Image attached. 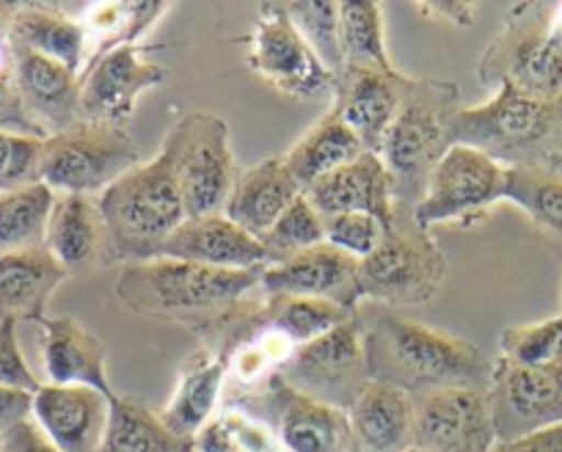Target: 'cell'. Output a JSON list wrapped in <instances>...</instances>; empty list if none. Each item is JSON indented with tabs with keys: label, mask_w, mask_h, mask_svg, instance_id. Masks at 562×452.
I'll use <instances>...</instances> for the list:
<instances>
[{
	"label": "cell",
	"mask_w": 562,
	"mask_h": 452,
	"mask_svg": "<svg viewBox=\"0 0 562 452\" xmlns=\"http://www.w3.org/2000/svg\"><path fill=\"white\" fill-rule=\"evenodd\" d=\"M265 268L221 271L193 262L158 260L124 262L116 279V298L130 312L153 320L182 323L196 331H224L226 323L259 293Z\"/></svg>",
	"instance_id": "cell-1"
},
{
	"label": "cell",
	"mask_w": 562,
	"mask_h": 452,
	"mask_svg": "<svg viewBox=\"0 0 562 452\" xmlns=\"http://www.w3.org/2000/svg\"><path fill=\"white\" fill-rule=\"evenodd\" d=\"M372 381H386L419 395L434 389H485L494 362L461 337L408 320L394 312H375L361 320Z\"/></svg>",
	"instance_id": "cell-2"
},
{
	"label": "cell",
	"mask_w": 562,
	"mask_h": 452,
	"mask_svg": "<svg viewBox=\"0 0 562 452\" xmlns=\"http://www.w3.org/2000/svg\"><path fill=\"white\" fill-rule=\"evenodd\" d=\"M458 144L480 149L505 169L557 171L562 166V97H535L499 86L488 102L461 108Z\"/></svg>",
	"instance_id": "cell-3"
},
{
	"label": "cell",
	"mask_w": 562,
	"mask_h": 452,
	"mask_svg": "<svg viewBox=\"0 0 562 452\" xmlns=\"http://www.w3.org/2000/svg\"><path fill=\"white\" fill-rule=\"evenodd\" d=\"M461 91L450 80H414L378 158L383 160L394 202L416 207L436 166L458 144Z\"/></svg>",
	"instance_id": "cell-4"
},
{
	"label": "cell",
	"mask_w": 562,
	"mask_h": 452,
	"mask_svg": "<svg viewBox=\"0 0 562 452\" xmlns=\"http://www.w3.org/2000/svg\"><path fill=\"white\" fill-rule=\"evenodd\" d=\"M111 238L113 262H147L164 257L177 226L188 218L180 188L164 155L138 163L97 196Z\"/></svg>",
	"instance_id": "cell-5"
},
{
	"label": "cell",
	"mask_w": 562,
	"mask_h": 452,
	"mask_svg": "<svg viewBox=\"0 0 562 452\" xmlns=\"http://www.w3.org/2000/svg\"><path fill=\"white\" fill-rule=\"evenodd\" d=\"M488 89L510 86L535 97H562V3H513L505 29L477 64Z\"/></svg>",
	"instance_id": "cell-6"
},
{
	"label": "cell",
	"mask_w": 562,
	"mask_h": 452,
	"mask_svg": "<svg viewBox=\"0 0 562 452\" xmlns=\"http://www.w3.org/2000/svg\"><path fill=\"white\" fill-rule=\"evenodd\" d=\"M447 257L416 221L414 207L394 202L383 240L370 257L359 260L364 298L381 306H419L441 293Z\"/></svg>",
	"instance_id": "cell-7"
},
{
	"label": "cell",
	"mask_w": 562,
	"mask_h": 452,
	"mask_svg": "<svg viewBox=\"0 0 562 452\" xmlns=\"http://www.w3.org/2000/svg\"><path fill=\"white\" fill-rule=\"evenodd\" d=\"M160 155L180 188L188 218L224 213L237 180L229 125L210 111L182 113L166 133Z\"/></svg>",
	"instance_id": "cell-8"
},
{
	"label": "cell",
	"mask_w": 562,
	"mask_h": 452,
	"mask_svg": "<svg viewBox=\"0 0 562 452\" xmlns=\"http://www.w3.org/2000/svg\"><path fill=\"white\" fill-rule=\"evenodd\" d=\"M140 163L127 131L108 122L80 120L42 144V182L56 193L100 196Z\"/></svg>",
	"instance_id": "cell-9"
},
{
	"label": "cell",
	"mask_w": 562,
	"mask_h": 452,
	"mask_svg": "<svg viewBox=\"0 0 562 452\" xmlns=\"http://www.w3.org/2000/svg\"><path fill=\"white\" fill-rule=\"evenodd\" d=\"M276 375L312 400L350 411L356 397L372 381L359 317L295 348Z\"/></svg>",
	"instance_id": "cell-10"
},
{
	"label": "cell",
	"mask_w": 562,
	"mask_h": 452,
	"mask_svg": "<svg viewBox=\"0 0 562 452\" xmlns=\"http://www.w3.org/2000/svg\"><path fill=\"white\" fill-rule=\"evenodd\" d=\"M505 199V166L480 149L456 144L436 166L428 191L414 207L416 221L425 229L441 224L472 226Z\"/></svg>",
	"instance_id": "cell-11"
},
{
	"label": "cell",
	"mask_w": 562,
	"mask_h": 452,
	"mask_svg": "<svg viewBox=\"0 0 562 452\" xmlns=\"http://www.w3.org/2000/svg\"><path fill=\"white\" fill-rule=\"evenodd\" d=\"M246 61L254 75L293 100H315L334 91V75L306 45L284 3L259 7L257 29L248 36Z\"/></svg>",
	"instance_id": "cell-12"
},
{
	"label": "cell",
	"mask_w": 562,
	"mask_h": 452,
	"mask_svg": "<svg viewBox=\"0 0 562 452\" xmlns=\"http://www.w3.org/2000/svg\"><path fill=\"white\" fill-rule=\"evenodd\" d=\"M485 397L496 441L562 425V362L529 368L499 357L491 368Z\"/></svg>",
	"instance_id": "cell-13"
},
{
	"label": "cell",
	"mask_w": 562,
	"mask_h": 452,
	"mask_svg": "<svg viewBox=\"0 0 562 452\" xmlns=\"http://www.w3.org/2000/svg\"><path fill=\"white\" fill-rule=\"evenodd\" d=\"M166 80L169 69L147 58V45L113 47L80 72V116L124 127L133 120L138 97Z\"/></svg>",
	"instance_id": "cell-14"
},
{
	"label": "cell",
	"mask_w": 562,
	"mask_h": 452,
	"mask_svg": "<svg viewBox=\"0 0 562 452\" xmlns=\"http://www.w3.org/2000/svg\"><path fill=\"white\" fill-rule=\"evenodd\" d=\"M411 397V452H491L496 444L485 389H434Z\"/></svg>",
	"instance_id": "cell-15"
},
{
	"label": "cell",
	"mask_w": 562,
	"mask_h": 452,
	"mask_svg": "<svg viewBox=\"0 0 562 452\" xmlns=\"http://www.w3.org/2000/svg\"><path fill=\"white\" fill-rule=\"evenodd\" d=\"M257 406L288 452H356L348 411L290 389L279 375L259 386Z\"/></svg>",
	"instance_id": "cell-16"
},
{
	"label": "cell",
	"mask_w": 562,
	"mask_h": 452,
	"mask_svg": "<svg viewBox=\"0 0 562 452\" xmlns=\"http://www.w3.org/2000/svg\"><path fill=\"white\" fill-rule=\"evenodd\" d=\"M411 86L414 78H405L397 69L342 67L334 75L331 111L356 133L367 152L378 155Z\"/></svg>",
	"instance_id": "cell-17"
},
{
	"label": "cell",
	"mask_w": 562,
	"mask_h": 452,
	"mask_svg": "<svg viewBox=\"0 0 562 452\" xmlns=\"http://www.w3.org/2000/svg\"><path fill=\"white\" fill-rule=\"evenodd\" d=\"M265 295H301V298H321L345 309H359L364 301L359 279V260L331 244L306 249L279 265L262 271Z\"/></svg>",
	"instance_id": "cell-18"
},
{
	"label": "cell",
	"mask_w": 562,
	"mask_h": 452,
	"mask_svg": "<svg viewBox=\"0 0 562 452\" xmlns=\"http://www.w3.org/2000/svg\"><path fill=\"white\" fill-rule=\"evenodd\" d=\"M12 50L14 89L20 105L42 138L61 133L80 122V75L53 58L23 47Z\"/></svg>",
	"instance_id": "cell-19"
},
{
	"label": "cell",
	"mask_w": 562,
	"mask_h": 452,
	"mask_svg": "<svg viewBox=\"0 0 562 452\" xmlns=\"http://www.w3.org/2000/svg\"><path fill=\"white\" fill-rule=\"evenodd\" d=\"M111 397L91 386L42 384L34 392V422L61 452H100Z\"/></svg>",
	"instance_id": "cell-20"
},
{
	"label": "cell",
	"mask_w": 562,
	"mask_h": 452,
	"mask_svg": "<svg viewBox=\"0 0 562 452\" xmlns=\"http://www.w3.org/2000/svg\"><path fill=\"white\" fill-rule=\"evenodd\" d=\"M164 257L204 268H221V271L268 268V255L259 238L240 229L224 213L182 221L166 244Z\"/></svg>",
	"instance_id": "cell-21"
},
{
	"label": "cell",
	"mask_w": 562,
	"mask_h": 452,
	"mask_svg": "<svg viewBox=\"0 0 562 452\" xmlns=\"http://www.w3.org/2000/svg\"><path fill=\"white\" fill-rule=\"evenodd\" d=\"M42 328V359L47 384L91 386L113 395L108 384V348L75 317H45Z\"/></svg>",
	"instance_id": "cell-22"
},
{
	"label": "cell",
	"mask_w": 562,
	"mask_h": 452,
	"mask_svg": "<svg viewBox=\"0 0 562 452\" xmlns=\"http://www.w3.org/2000/svg\"><path fill=\"white\" fill-rule=\"evenodd\" d=\"M304 196L315 204L323 218L342 213H370L389 224L394 207L392 182L383 169V160L372 152L359 155L353 163L323 177L321 182L306 188Z\"/></svg>",
	"instance_id": "cell-23"
},
{
	"label": "cell",
	"mask_w": 562,
	"mask_h": 452,
	"mask_svg": "<svg viewBox=\"0 0 562 452\" xmlns=\"http://www.w3.org/2000/svg\"><path fill=\"white\" fill-rule=\"evenodd\" d=\"M45 249L67 271L91 265V262H113L111 238H108V226L97 196L58 193L50 221H47Z\"/></svg>",
	"instance_id": "cell-24"
},
{
	"label": "cell",
	"mask_w": 562,
	"mask_h": 452,
	"mask_svg": "<svg viewBox=\"0 0 562 452\" xmlns=\"http://www.w3.org/2000/svg\"><path fill=\"white\" fill-rule=\"evenodd\" d=\"M67 273L45 246L0 255V320H45L47 304Z\"/></svg>",
	"instance_id": "cell-25"
},
{
	"label": "cell",
	"mask_w": 562,
	"mask_h": 452,
	"mask_svg": "<svg viewBox=\"0 0 562 452\" xmlns=\"http://www.w3.org/2000/svg\"><path fill=\"white\" fill-rule=\"evenodd\" d=\"M304 193L281 158H268L240 171L229 193L224 215L254 238H262L281 213Z\"/></svg>",
	"instance_id": "cell-26"
},
{
	"label": "cell",
	"mask_w": 562,
	"mask_h": 452,
	"mask_svg": "<svg viewBox=\"0 0 562 452\" xmlns=\"http://www.w3.org/2000/svg\"><path fill=\"white\" fill-rule=\"evenodd\" d=\"M356 452H411L414 397L386 381H370L348 411Z\"/></svg>",
	"instance_id": "cell-27"
},
{
	"label": "cell",
	"mask_w": 562,
	"mask_h": 452,
	"mask_svg": "<svg viewBox=\"0 0 562 452\" xmlns=\"http://www.w3.org/2000/svg\"><path fill=\"white\" fill-rule=\"evenodd\" d=\"M7 42L9 47H23L53 58L78 75L83 72L89 53L83 23L64 14L56 3H18Z\"/></svg>",
	"instance_id": "cell-28"
},
{
	"label": "cell",
	"mask_w": 562,
	"mask_h": 452,
	"mask_svg": "<svg viewBox=\"0 0 562 452\" xmlns=\"http://www.w3.org/2000/svg\"><path fill=\"white\" fill-rule=\"evenodd\" d=\"M226 370H229V362L224 353L213 351V348H202L196 357L188 359L186 368L180 370V381H177L169 406L160 411L171 433L193 441V436L215 417Z\"/></svg>",
	"instance_id": "cell-29"
},
{
	"label": "cell",
	"mask_w": 562,
	"mask_h": 452,
	"mask_svg": "<svg viewBox=\"0 0 562 452\" xmlns=\"http://www.w3.org/2000/svg\"><path fill=\"white\" fill-rule=\"evenodd\" d=\"M367 149L361 147V142L356 138V133L339 120L337 113L328 111L326 116L315 122L288 152L281 155L284 166L290 169V174L295 177L301 188H312L315 182H321L323 177L334 174L342 166L353 163L359 155H364Z\"/></svg>",
	"instance_id": "cell-30"
},
{
	"label": "cell",
	"mask_w": 562,
	"mask_h": 452,
	"mask_svg": "<svg viewBox=\"0 0 562 452\" xmlns=\"http://www.w3.org/2000/svg\"><path fill=\"white\" fill-rule=\"evenodd\" d=\"M191 441L171 433L160 414L130 395L111 397V419L100 452H186Z\"/></svg>",
	"instance_id": "cell-31"
},
{
	"label": "cell",
	"mask_w": 562,
	"mask_h": 452,
	"mask_svg": "<svg viewBox=\"0 0 562 452\" xmlns=\"http://www.w3.org/2000/svg\"><path fill=\"white\" fill-rule=\"evenodd\" d=\"M359 309H345L321 298H301V295H265L259 301V320L268 328L288 337L293 346H306L312 339L356 320Z\"/></svg>",
	"instance_id": "cell-32"
},
{
	"label": "cell",
	"mask_w": 562,
	"mask_h": 452,
	"mask_svg": "<svg viewBox=\"0 0 562 452\" xmlns=\"http://www.w3.org/2000/svg\"><path fill=\"white\" fill-rule=\"evenodd\" d=\"M171 9V3H94L89 12L80 18L86 31V45H94V50L86 53V58L97 61L108 50L122 45H138L140 36L147 34L160 18Z\"/></svg>",
	"instance_id": "cell-33"
},
{
	"label": "cell",
	"mask_w": 562,
	"mask_h": 452,
	"mask_svg": "<svg viewBox=\"0 0 562 452\" xmlns=\"http://www.w3.org/2000/svg\"><path fill=\"white\" fill-rule=\"evenodd\" d=\"M58 193L45 182L0 193V255L45 246L47 221Z\"/></svg>",
	"instance_id": "cell-34"
},
{
	"label": "cell",
	"mask_w": 562,
	"mask_h": 452,
	"mask_svg": "<svg viewBox=\"0 0 562 452\" xmlns=\"http://www.w3.org/2000/svg\"><path fill=\"white\" fill-rule=\"evenodd\" d=\"M339 45L345 67L394 69L383 36V9L375 0L339 3Z\"/></svg>",
	"instance_id": "cell-35"
},
{
	"label": "cell",
	"mask_w": 562,
	"mask_h": 452,
	"mask_svg": "<svg viewBox=\"0 0 562 452\" xmlns=\"http://www.w3.org/2000/svg\"><path fill=\"white\" fill-rule=\"evenodd\" d=\"M505 202L529 215L543 233L562 235V174L543 169H505Z\"/></svg>",
	"instance_id": "cell-36"
},
{
	"label": "cell",
	"mask_w": 562,
	"mask_h": 452,
	"mask_svg": "<svg viewBox=\"0 0 562 452\" xmlns=\"http://www.w3.org/2000/svg\"><path fill=\"white\" fill-rule=\"evenodd\" d=\"M191 444L196 452H288L268 425L243 408L215 414Z\"/></svg>",
	"instance_id": "cell-37"
},
{
	"label": "cell",
	"mask_w": 562,
	"mask_h": 452,
	"mask_svg": "<svg viewBox=\"0 0 562 452\" xmlns=\"http://www.w3.org/2000/svg\"><path fill=\"white\" fill-rule=\"evenodd\" d=\"M259 244L265 246L268 265H279V262L290 260L301 251L326 244V224H323V215L317 213L315 204L301 193L268 233L259 238Z\"/></svg>",
	"instance_id": "cell-38"
},
{
	"label": "cell",
	"mask_w": 562,
	"mask_h": 452,
	"mask_svg": "<svg viewBox=\"0 0 562 452\" xmlns=\"http://www.w3.org/2000/svg\"><path fill=\"white\" fill-rule=\"evenodd\" d=\"M284 9L306 39V45L326 64L328 72L337 75L345 67L342 45H339V3H334V0H295V3H284Z\"/></svg>",
	"instance_id": "cell-39"
},
{
	"label": "cell",
	"mask_w": 562,
	"mask_h": 452,
	"mask_svg": "<svg viewBox=\"0 0 562 452\" xmlns=\"http://www.w3.org/2000/svg\"><path fill=\"white\" fill-rule=\"evenodd\" d=\"M499 357L516 364L562 362V312L549 320L510 326L499 337Z\"/></svg>",
	"instance_id": "cell-40"
},
{
	"label": "cell",
	"mask_w": 562,
	"mask_h": 452,
	"mask_svg": "<svg viewBox=\"0 0 562 452\" xmlns=\"http://www.w3.org/2000/svg\"><path fill=\"white\" fill-rule=\"evenodd\" d=\"M42 144L40 136L0 131V193L42 182Z\"/></svg>",
	"instance_id": "cell-41"
},
{
	"label": "cell",
	"mask_w": 562,
	"mask_h": 452,
	"mask_svg": "<svg viewBox=\"0 0 562 452\" xmlns=\"http://www.w3.org/2000/svg\"><path fill=\"white\" fill-rule=\"evenodd\" d=\"M323 224H326V244L356 257V260L370 257L383 240V229H386V224L370 213L328 215V218H323Z\"/></svg>",
	"instance_id": "cell-42"
},
{
	"label": "cell",
	"mask_w": 562,
	"mask_h": 452,
	"mask_svg": "<svg viewBox=\"0 0 562 452\" xmlns=\"http://www.w3.org/2000/svg\"><path fill=\"white\" fill-rule=\"evenodd\" d=\"M0 384L25 392H36L42 386L36 375L31 373L23 351H20L18 323L14 320H0Z\"/></svg>",
	"instance_id": "cell-43"
},
{
	"label": "cell",
	"mask_w": 562,
	"mask_h": 452,
	"mask_svg": "<svg viewBox=\"0 0 562 452\" xmlns=\"http://www.w3.org/2000/svg\"><path fill=\"white\" fill-rule=\"evenodd\" d=\"M414 9L428 20H441L458 29H472L477 20V3L472 0H422Z\"/></svg>",
	"instance_id": "cell-44"
},
{
	"label": "cell",
	"mask_w": 562,
	"mask_h": 452,
	"mask_svg": "<svg viewBox=\"0 0 562 452\" xmlns=\"http://www.w3.org/2000/svg\"><path fill=\"white\" fill-rule=\"evenodd\" d=\"M0 441H3V452H61L34 422V417L0 433Z\"/></svg>",
	"instance_id": "cell-45"
},
{
	"label": "cell",
	"mask_w": 562,
	"mask_h": 452,
	"mask_svg": "<svg viewBox=\"0 0 562 452\" xmlns=\"http://www.w3.org/2000/svg\"><path fill=\"white\" fill-rule=\"evenodd\" d=\"M34 417V392L0 384V433Z\"/></svg>",
	"instance_id": "cell-46"
},
{
	"label": "cell",
	"mask_w": 562,
	"mask_h": 452,
	"mask_svg": "<svg viewBox=\"0 0 562 452\" xmlns=\"http://www.w3.org/2000/svg\"><path fill=\"white\" fill-rule=\"evenodd\" d=\"M491 452H562V425L521 436V439L496 441Z\"/></svg>",
	"instance_id": "cell-47"
},
{
	"label": "cell",
	"mask_w": 562,
	"mask_h": 452,
	"mask_svg": "<svg viewBox=\"0 0 562 452\" xmlns=\"http://www.w3.org/2000/svg\"><path fill=\"white\" fill-rule=\"evenodd\" d=\"M186 452H196V450H193V444H191V447H188V450H186Z\"/></svg>",
	"instance_id": "cell-48"
},
{
	"label": "cell",
	"mask_w": 562,
	"mask_h": 452,
	"mask_svg": "<svg viewBox=\"0 0 562 452\" xmlns=\"http://www.w3.org/2000/svg\"><path fill=\"white\" fill-rule=\"evenodd\" d=\"M0 452H3V441H0Z\"/></svg>",
	"instance_id": "cell-49"
}]
</instances>
